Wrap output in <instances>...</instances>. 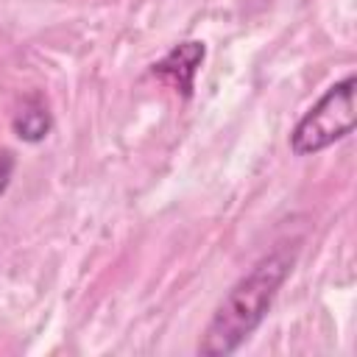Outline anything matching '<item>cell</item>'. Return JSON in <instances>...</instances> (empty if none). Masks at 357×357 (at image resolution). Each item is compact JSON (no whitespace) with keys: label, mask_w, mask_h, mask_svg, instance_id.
Instances as JSON below:
<instances>
[{"label":"cell","mask_w":357,"mask_h":357,"mask_svg":"<svg viewBox=\"0 0 357 357\" xmlns=\"http://www.w3.org/2000/svg\"><path fill=\"white\" fill-rule=\"evenodd\" d=\"M293 262H296V245L282 243L273 251H268L248 273H243L223 296V301L215 307L198 340V354L201 357L234 354L251 337V332L265 321L279 287L293 271Z\"/></svg>","instance_id":"obj_1"},{"label":"cell","mask_w":357,"mask_h":357,"mask_svg":"<svg viewBox=\"0 0 357 357\" xmlns=\"http://www.w3.org/2000/svg\"><path fill=\"white\" fill-rule=\"evenodd\" d=\"M354 89L357 78L346 75L304 112L290 134V151L296 156L318 153L354 131Z\"/></svg>","instance_id":"obj_2"},{"label":"cell","mask_w":357,"mask_h":357,"mask_svg":"<svg viewBox=\"0 0 357 357\" xmlns=\"http://www.w3.org/2000/svg\"><path fill=\"white\" fill-rule=\"evenodd\" d=\"M204 56H206V47L204 42L198 39H190V42H178L173 50H167L153 67L151 73L162 81H167L176 92H181L184 98L192 95V86H195V75H198V67L204 64Z\"/></svg>","instance_id":"obj_3"},{"label":"cell","mask_w":357,"mask_h":357,"mask_svg":"<svg viewBox=\"0 0 357 357\" xmlns=\"http://www.w3.org/2000/svg\"><path fill=\"white\" fill-rule=\"evenodd\" d=\"M11 126H14V134L20 139H25V142H42L47 137L53 120H50V112H47L45 100L39 95H28L22 100V106L17 109Z\"/></svg>","instance_id":"obj_4"},{"label":"cell","mask_w":357,"mask_h":357,"mask_svg":"<svg viewBox=\"0 0 357 357\" xmlns=\"http://www.w3.org/2000/svg\"><path fill=\"white\" fill-rule=\"evenodd\" d=\"M11 173H14V156L8 151H0V195L6 192V187L11 181Z\"/></svg>","instance_id":"obj_5"}]
</instances>
